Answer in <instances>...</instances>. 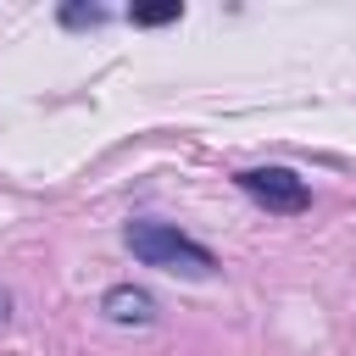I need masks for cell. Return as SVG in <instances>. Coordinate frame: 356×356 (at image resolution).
Listing matches in <instances>:
<instances>
[{"label": "cell", "mask_w": 356, "mask_h": 356, "mask_svg": "<svg viewBox=\"0 0 356 356\" xmlns=\"http://www.w3.org/2000/svg\"><path fill=\"white\" fill-rule=\"evenodd\" d=\"M128 250L145 261V267H167V273H184V278H206L217 261L206 245L184 239L178 228L167 222H128Z\"/></svg>", "instance_id": "6da1fadb"}, {"label": "cell", "mask_w": 356, "mask_h": 356, "mask_svg": "<svg viewBox=\"0 0 356 356\" xmlns=\"http://www.w3.org/2000/svg\"><path fill=\"white\" fill-rule=\"evenodd\" d=\"M239 189H245L250 200H261L267 211H306V200H312L306 178H295L289 167H256V172H239Z\"/></svg>", "instance_id": "7a4b0ae2"}, {"label": "cell", "mask_w": 356, "mask_h": 356, "mask_svg": "<svg viewBox=\"0 0 356 356\" xmlns=\"http://www.w3.org/2000/svg\"><path fill=\"white\" fill-rule=\"evenodd\" d=\"M106 317H117V323H150V295L145 289H111L106 295Z\"/></svg>", "instance_id": "3957f363"}, {"label": "cell", "mask_w": 356, "mask_h": 356, "mask_svg": "<svg viewBox=\"0 0 356 356\" xmlns=\"http://www.w3.org/2000/svg\"><path fill=\"white\" fill-rule=\"evenodd\" d=\"M172 17H178V6H139V11H134L139 28H156V22H172Z\"/></svg>", "instance_id": "277c9868"}, {"label": "cell", "mask_w": 356, "mask_h": 356, "mask_svg": "<svg viewBox=\"0 0 356 356\" xmlns=\"http://www.w3.org/2000/svg\"><path fill=\"white\" fill-rule=\"evenodd\" d=\"M61 17H67V22H100V11H95V6H89V11H83V6H67Z\"/></svg>", "instance_id": "5b68a950"}]
</instances>
